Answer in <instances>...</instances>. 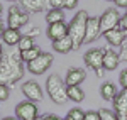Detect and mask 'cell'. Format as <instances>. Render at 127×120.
I'll use <instances>...</instances> for the list:
<instances>
[{
    "label": "cell",
    "mask_w": 127,
    "mask_h": 120,
    "mask_svg": "<svg viewBox=\"0 0 127 120\" xmlns=\"http://www.w3.org/2000/svg\"><path fill=\"white\" fill-rule=\"evenodd\" d=\"M24 76V61L20 52H5L0 63V83L14 86Z\"/></svg>",
    "instance_id": "cell-1"
},
{
    "label": "cell",
    "mask_w": 127,
    "mask_h": 120,
    "mask_svg": "<svg viewBox=\"0 0 127 120\" xmlns=\"http://www.w3.org/2000/svg\"><path fill=\"white\" fill-rule=\"evenodd\" d=\"M88 12L87 10H80L75 14V17L68 24V36L73 39L75 49H78L85 42V32H87V22H88Z\"/></svg>",
    "instance_id": "cell-2"
},
{
    "label": "cell",
    "mask_w": 127,
    "mask_h": 120,
    "mask_svg": "<svg viewBox=\"0 0 127 120\" xmlns=\"http://www.w3.org/2000/svg\"><path fill=\"white\" fill-rule=\"evenodd\" d=\"M66 83L61 80L59 74H51L46 80V93L49 95L51 101L56 105H64L68 101V93H66Z\"/></svg>",
    "instance_id": "cell-3"
},
{
    "label": "cell",
    "mask_w": 127,
    "mask_h": 120,
    "mask_svg": "<svg viewBox=\"0 0 127 120\" xmlns=\"http://www.w3.org/2000/svg\"><path fill=\"white\" fill-rule=\"evenodd\" d=\"M83 61H85V64H87L88 68H92V70L95 71V74H97L98 78L103 76V51L100 49V48L88 49L85 52V56H83Z\"/></svg>",
    "instance_id": "cell-4"
},
{
    "label": "cell",
    "mask_w": 127,
    "mask_h": 120,
    "mask_svg": "<svg viewBox=\"0 0 127 120\" xmlns=\"http://www.w3.org/2000/svg\"><path fill=\"white\" fill-rule=\"evenodd\" d=\"M29 22V14L22 9L20 5H12L9 9V15H7V25L10 29L20 30V27H24Z\"/></svg>",
    "instance_id": "cell-5"
},
{
    "label": "cell",
    "mask_w": 127,
    "mask_h": 120,
    "mask_svg": "<svg viewBox=\"0 0 127 120\" xmlns=\"http://www.w3.org/2000/svg\"><path fill=\"white\" fill-rule=\"evenodd\" d=\"M53 61H54V58H53L51 52H41L34 61L27 63V70H29V73H32V74H44V73L51 68Z\"/></svg>",
    "instance_id": "cell-6"
},
{
    "label": "cell",
    "mask_w": 127,
    "mask_h": 120,
    "mask_svg": "<svg viewBox=\"0 0 127 120\" xmlns=\"http://www.w3.org/2000/svg\"><path fill=\"white\" fill-rule=\"evenodd\" d=\"M15 117L19 120H34L36 117H39V112H37V105L31 100H24L17 103L15 107Z\"/></svg>",
    "instance_id": "cell-7"
},
{
    "label": "cell",
    "mask_w": 127,
    "mask_h": 120,
    "mask_svg": "<svg viewBox=\"0 0 127 120\" xmlns=\"http://www.w3.org/2000/svg\"><path fill=\"white\" fill-rule=\"evenodd\" d=\"M119 22H120V15H119V10L110 7V9H105V12L100 15V27H102V34L107 32V30L117 29Z\"/></svg>",
    "instance_id": "cell-8"
},
{
    "label": "cell",
    "mask_w": 127,
    "mask_h": 120,
    "mask_svg": "<svg viewBox=\"0 0 127 120\" xmlns=\"http://www.w3.org/2000/svg\"><path fill=\"white\" fill-rule=\"evenodd\" d=\"M22 93H24V96L31 101H41L42 100V88L39 86V83L37 81H26L24 85H22Z\"/></svg>",
    "instance_id": "cell-9"
},
{
    "label": "cell",
    "mask_w": 127,
    "mask_h": 120,
    "mask_svg": "<svg viewBox=\"0 0 127 120\" xmlns=\"http://www.w3.org/2000/svg\"><path fill=\"white\" fill-rule=\"evenodd\" d=\"M100 34H102V27H100V17H88L87 32H85V42H83V44H90V42L97 41Z\"/></svg>",
    "instance_id": "cell-10"
},
{
    "label": "cell",
    "mask_w": 127,
    "mask_h": 120,
    "mask_svg": "<svg viewBox=\"0 0 127 120\" xmlns=\"http://www.w3.org/2000/svg\"><path fill=\"white\" fill-rule=\"evenodd\" d=\"M85 80H87V71L83 68H69L66 71L64 83H66V86H80Z\"/></svg>",
    "instance_id": "cell-11"
},
{
    "label": "cell",
    "mask_w": 127,
    "mask_h": 120,
    "mask_svg": "<svg viewBox=\"0 0 127 120\" xmlns=\"http://www.w3.org/2000/svg\"><path fill=\"white\" fill-rule=\"evenodd\" d=\"M102 51H103V70L114 71L120 63L119 52L115 49H112V48H102Z\"/></svg>",
    "instance_id": "cell-12"
},
{
    "label": "cell",
    "mask_w": 127,
    "mask_h": 120,
    "mask_svg": "<svg viewBox=\"0 0 127 120\" xmlns=\"http://www.w3.org/2000/svg\"><path fill=\"white\" fill-rule=\"evenodd\" d=\"M20 7L27 14H37L42 10H49V0H19Z\"/></svg>",
    "instance_id": "cell-13"
},
{
    "label": "cell",
    "mask_w": 127,
    "mask_h": 120,
    "mask_svg": "<svg viewBox=\"0 0 127 120\" xmlns=\"http://www.w3.org/2000/svg\"><path fill=\"white\" fill-rule=\"evenodd\" d=\"M46 36L51 41H58L64 36H68V24L66 22H58V24H48Z\"/></svg>",
    "instance_id": "cell-14"
},
{
    "label": "cell",
    "mask_w": 127,
    "mask_h": 120,
    "mask_svg": "<svg viewBox=\"0 0 127 120\" xmlns=\"http://www.w3.org/2000/svg\"><path fill=\"white\" fill-rule=\"evenodd\" d=\"M103 37H105V41H107L110 46H114V48H120L122 42L127 39V34L120 29V27H117V29H112V30L103 32Z\"/></svg>",
    "instance_id": "cell-15"
},
{
    "label": "cell",
    "mask_w": 127,
    "mask_h": 120,
    "mask_svg": "<svg viewBox=\"0 0 127 120\" xmlns=\"http://www.w3.org/2000/svg\"><path fill=\"white\" fill-rule=\"evenodd\" d=\"M75 49V44H73V39L69 36H64L58 41H53V51L54 52H59V54H68Z\"/></svg>",
    "instance_id": "cell-16"
},
{
    "label": "cell",
    "mask_w": 127,
    "mask_h": 120,
    "mask_svg": "<svg viewBox=\"0 0 127 120\" xmlns=\"http://www.w3.org/2000/svg\"><path fill=\"white\" fill-rule=\"evenodd\" d=\"M112 103H114V112L117 115H127V88H122L119 91Z\"/></svg>",
    "instance_id": "cell-17"
},
{
    "label": "cell",
    "mask_w": 127,
    "mask_h": 120,
    "mask_svg": "<svg viewBox=\"0 0 127 120\" xmlns=\"http://www.w3.org/2000/svg\"><path fill=\"white\" fill-rule=\"evenodd\" d=\"M22 39V34H20V30L17 29H10V27H7V29L3 30V34H2V42L5 44V46H17L19 44V41Z\"/></svg>",
    "instance_id": "cell-18"
},
{
    "label": "cell",
    "mask_w": 127,
    "mask_h": 120,
    "mask_svg": "<svg viewBox=\"0 0 127 120\" xmlns=\"http://www.w3.org/2000/svg\"><path fill=\"white\" fill-rule=\"evenodd\" d=\"M117 86L112 83V81H105V83H102V86H100V96L103 98L105 101H114V98L117 96Z\"/></svg>",
    "instance_id": "cell-19"
},
{
    "label": "cell",
    "mask_w": 127,
    "mask_h": 120,
    "mask_svg": "<svg viewBox=\"0 0 127 120\" xmlns=\"http://www.w3.org/2000/svg\"><path fill=\"white\" fill-rule=\"evenodd\" d=\"M46 22L48 24L64 22V12H63V9H49L46 12Z\"/></svg>",
    "instance_id": "cell-20"
},
{
    "label": "cell",
    "mask_w": 127,
    "mask_h": 120,
    "mask_svg": "<svg viewBox=\"0 0 127 120\" xmlns=\"http://www.w3.org/2000/svg\"><path fill=\"white\" fill-rule=\"evenodd\" d=\"M66 93H68V100L75 101V103H80L85 100V91L81 90V86H68Z\"/></svg>",
    "instance_id": "cell-21"
},
{
    "label": "cell",
    "mask_w": 127,
    "mask_h": 120,
    "mask_svg": "<svg viewBox=\"0 0 127 120\" xmlns=\"http://www.w3.org/2000/svg\"><path fill=\"white\" fill-rule=\"evenodd\" d=\"M19 52H20V59L24 61V63H31V61L36 59L42 51L39 49V46H34V48H31L27 51H19Z\"/></svg>",
    "instance_id": "cell-22"
},
{
    "label": "cell",
    "mask_w": 127,
    "mask_h": 120,
    "mask_svg": "<svg viewBox=\"0 0 127 120\" xmlns=\"http://www.w3.org/2000/svg\"><path fill=\"white\" fill-rule=\"evenodd\" d=\"M36 44H34V39L32 37H29V36H22V39L19 41V44H17V48H19V51H27L31 49V48H34Z\"/></svg>",
    "instance_id": "cell-23"
},
{
    "label": "cell",
    "mask_w": 127,
    "mask_h": 120,
    "mask_svg": "<svg viewBox=\"0 0 127 120\" xmlns=\"http://www.w3.org/2000/svg\"><path fill=\"white\" fill-rule=\"evenodd\" d=\"M98 115H100V120H119L117 113L112 110H107V108H100Z\"/></svg>",
    "instance_id": "cell-24"
},
{
    "label": "cell",
    "mask_w": 127,
    "mask_h": 120,
    "mask_svg": "<svg viewBox=\"0 0 127 120\" xmlns=\"http://www.w3.org/2000/svg\"><path fill=\"white\" fill-rule=\"evenodd\" d=\"M68 117L71 120H85V112L81 108H78V107H75V108H71L68 112Z\"/></svg>",
    "instance_id": "cell-25"
},
{
    "label": "cell",
    "mask_w": 127,
    "mask_h": 120,
    "mask_svg": "<svg viewBox=\"0 0 127 120\" xmlns=\"http://www.w3.org/2000/svg\"><path fill=\"white\" fill-rule=\"evenodd\" d=\"M9 96H10V88H9V85L0 83V101L9 100Z\"/></svg>",
    "instance_id": "cell-26"
},
{
    "label": "cell",
    "mask_w": 127,
    "mask_h": 120,
    "mask_svg": "<svg viewBox=\"0 0 127 120\" xmlns=\"http://www.w3.org/2000/svg\"><path fill=\"white\" fill-rule=\"evenodd\" d=\"M85 120H100L98 110H88V112H85Z\"/></svg>",
    "instance_id": "cell-27"
},
{
    "label": "cell",
    "mask_w": 127,
    "mask_h": 120,
    "mask_svg": "<svg viewBox=\"0 0 127 120\" xmlns=\"http://www.w3.org/2000/svg\"><path fill=\"white\" fill-rule=\"evenodd\" d=\"M119 56H120V61H127V39L122 42L120 51H119Z\"/></svg>",
    "instance_id": "cell-28"
},
{
    "label": "cell",
    "mask_w": 127,
    "mask_h": 120,
    "mask_svg": "<svg viewBox=\"0 0 127 120\" xmlns=\"http://www.w3.org/2000/svg\"><path fill=\"white\" fill-rule=\"evenodd\" d=\"M78 5V0H63V9L66 10H73Z\"/></svg>",
    "instance_id": "cell-29"
},
{
    "label": "cell",
    "mask_w": 127,
    "mask_h": 120,
    "mask_svg": "<svg viewBox=\"0 0 127 120\" xmlns=\"http://www.w3.org/2000/svg\"><path fill=\"white\" fill-rule=\"evenodd\" d=\"M119 83H120L122 88H127V68L120 73V76H119Z\"/></svg>",
    "instance_id": "cell-30"
},
{
    "label": "cell",
    "mask_w": 127,
    "mask_h": 120,
    "mask_svg": "<svg viewBox=\"0 0 127 120\" xmlns=\"http://www.w3.org/2000/svg\"><path fill=\"white\" fill-rule=\"evenodd\" d=\"M119 27H120V29H122V30H124V32L127 34V12L124 14V15H122V17H120V22H119Z\"/></svg>",
    "instance_id": "cell-31"
},
{
    "label": "cell",
    "mask_w": 127,
    "mask_h": 120,
    "mask_svg": "<svg viewBox=\"0 0 127 120\" xmlns=\"http://www.w3.org/2000/svg\"><path fill=\"white\" fill-rule=\"evenodd\" d=\"M49 9H63V0H49Z\"/></svg>",
    "instance_id": "cell-32"
},
{
    "label": "cell",
    "mask_w": 127,
    "mask_h": 120,
    "mask_svg": "<svg viewBox=\"0 0 127 120\" xmlns=\"http://www.w3.org/2000/svg\"><path fill=\"white\" fill-rule=\"evenodd\" d=\"M117 9H127V0H114Z\"/></svg>",
    "instance_id": "cell-33"
},
{
    "label": "cell",
    "mask_w": 127,
    "mask_h": 120,
    "mask_svg": "<svg viewBox=\"0 0 127 120\" xmlns=\"http://www.w3.org/2000/svg\"><path fill=\"white\" fill-rule=\"evenodd\" d=\"M26 36H29V37H32V39H34L36 36H39V29H37V27H32V29H31Z\"/></svg>",
    "instance_id": "cell-34"
},
{
    "label": "cell",
    "mask_w": 127,
    "mask_h": 120,
    "mask_svg": "<svg viewBox=\"0 0 127 120\" xmlns=\"http://www.w3.org/2000/svg\"><path fill=\"white\" fill-rule=\"evenodd\" d=\"M42 120H63V119H59L58 115H54V113H48V115L42 117Z\"/></svg>",
    "instance_id": "cell-35"
},
{
    "label": "cell",
    "mask_w": 127,
    "mask_h": 120,
    "mask_svg": "<svg viewBox=\"0 0 127 120\" xmlns=\"http://www.w3.org/2000/svg\"><path fill=\"white\" fill-rule=\"evenodd\" d=\"M5 29H7V27H5V25H3V22L0 20V36L3 34V30H5Z\"/></svg>",
    "instance_id": "cell-36"
},
{
    "label": "cell",
    "mask_w": 127,
    "mask_h": 120,
    "mask_svg": "<svg viewBox=\"0 0 127 120\" xmlns=\"http://www.w3.org/2000/svg\"><path fill=\"white\" fill-rule=\"evenodd\" d=\"M3 54H5V52H3V49H2V46H0V63H2V59H3Z\"/></svg>",
    "instance_id": "cell-37"
},
{
    "label": "cell",
    "mask_w": 127,
    "mask_h": 120,
    "mask_svg": "<svg viewBox=\"0 0 127 120\" xmlns=\"http://www.w3.org/2000/svg\"><path fill=\"white\" fill-rule=\"evenodd\" d=\"M2 120H19V119H17V117H3Z\"/></svg>",
    "instance_id": "cell-38"
},
{
    "label": "cell",
    "mask_w": 127,
    "mask_h": 120,
    "mask_svg": "<svg viewBox=\"0 0 127 120\" xmlns=\"http://www.w3.org/2000/svg\"><path fill=\"white\" fill-rule=\"evenodd\" d=\"M2 12H3V7H2V3H0V15H2Z\"/></svg>",
    "instance_id": "cell-39"
},
{
    "label": "cell",
    "mask_w": 127,
    "mask_h": 120,
    "mask_svg": "<svg viewBox=\"0 0 127 120\" xmlns=\"http://www.w3.org/2000/svg\"><path fill=\"white\" fill-rule=\"evenodd\" d=\"M34 120H42V117H36V119H34Z\"/></svg>",
    "instance_id": "cell-40"
},
{
    "label": "cell",
    "mask_w": 127,
    "mask_h": 120,
    "mask_svg": "<svg viewBox=\"0 0 127 120\" xmlns=\"http://www.w3.org/2000/svg\"><path fill=\"white\" fill-rule=\"evenodd\" d=\"M64 120H71V119H69V117H68V115H66V117H64Z\"/></svg>",
    "instance_id": "cell-41"
},
{
    "label": "cell",
    "mask_w": 127,
    "mask_h": 120,
    "mask_svg": "<svg viewBox=\"0 0 127 120\" xmlns=\"http://www.w3.org/2000/svg\"><path fill=\"white\" fill-rule=\"evenodd\" d=\"M7 2H17V0H7Z\"/></svg>",
    "instance_id": "cell-42"
},
{
    "label": "cell",
    "mask_w": 127,
    "mask_h": 120,
    "mask_svg": "<svg viewBox=\"0 0 127 120\" xmlns=\"http://www.w3.org/2000/svg\"><path fill=\"white\" fill-rule=\"evenodd\" d=\"M107 2H114V0H107Z\"/></svg>",
    "instance_id": "cell-43"
}]
</instances>
